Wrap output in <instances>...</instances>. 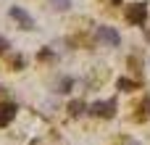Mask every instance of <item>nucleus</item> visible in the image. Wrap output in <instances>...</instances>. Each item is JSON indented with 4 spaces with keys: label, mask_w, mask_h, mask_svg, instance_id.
Here are the masks:
<instances>
[{
    "label": "nucleus",
    "mask_w": 150,
    "mask_h": 145,
    "mask_svg": "<svg viewBox=\"0 0 150 145\" xmlns=\"http://www.w3.org/2000/svg\"><path fill=\"white\" fill-rule=\"evenodd\" d=\"M87 111H90L92 116H100V119H113V114H116V100H95Z\"/></svg>",
    "instance_id": "f257e3e1"
},
{
    "label": "nucleus",
    "mask_w": 150,
    "mask_h": 145,
    "mask_svg": "<svg viewBox=\"0 0 150 145\" xmlns=\"http://www.w3.org/2000/svg\"><path fill=\"white\" fill-rule=\"evenodd\" d=\"M127 18H129L132 24H145V18H148V5H145V3L129 5V8H127Z\"/></svg>",
    "instance_id": "f03ea898"
},
{
    "label": "nucleus",
    "mask_w": 150,
    "mask_h": 145,
    "mask_svg": "<svg viewBox=\"0 0 150 145\" xmlns=\"http://www.w3.org/2000/svg\"><path fill=\"white\" fill-rule=\"evenodd\" d=\"M95 34H98V40H103V42H108V45H119V42H121L119 32H116V29H111V26H98V29H95Z\"/></svg>",
    "instance_id": "7ed1b4c3"
},
{
    "label": "nucleus",
    "mask_w": 150,
    "mask_h": 145,
    "mask_svg": "<svg viewBox=\"0 0 150 145\" xmlns=\"http://www.w3.org/2000/svg\"><path fill=\"white\" fill-rule=\"evenodd\" d=\"M8 13H11V18H16V21L21 24V29H32V26H34V21H32V16H29V13H24L21 8H11Z\"/></svg>",
    "instance_id": "20e7f679"
},
{
    "label": "nucleus",
    "mask_w": 150,
    "mask_h": 145,
    "mask_svg": "<svg viewBox=\"0 0 150 145\" xmlns=\"http://www.w3.org/2000/svg\"><path fill=\"white\" fill-rule=\"evenodd\" d=\"M13 116H16V106L13 103H0V127H5Z\"/></svg>",
    "instance_id": "39448f33"
},
{
    "label": "nucleus",
    "mask_w": 150,
    "mask_h": 145,
    "mask_svg": "<svg viewBox=\"0 0 150 145\" xmlns=\"http://www.w3.org/2000/svg\"><path fill=\"white\" fill-rule=\"evenodd\" d=\"M84 108H87L84 100H71V103H69V114H71V116H82Z\"/></svg>",
    "instance_id": "423d86ee"
},
{
    "label": "nucleus",
    "mask_w": 150,
    "mask_h": 145,
    "mask_svg": "<svg viewBox=\"0 0 150 145\" xmlns=\"http://www.w3.org/2000/svg\"><path fill=\"white\" fill-rule=\"evenodd\" d=\"M116 87H119V90H124V92H129V90H134V82H132V79H127V77H121V79L116 82Z\"/></svg>",
    "instance_id": "0eeeda50"
},
{
    "label": "nucleus",
    "mask_w": 150,
    "mask_h": 145,
    "mask_svg": "<svg viewBox=\"0 0 150 145\" xmlns=\"http://www.w3.org/2000/svg\"><path fill=\"white\" fill-rule=\"evenodd\" d=\"M71 87H74V79L63 77V79H61V90H58V92H71Z\"/></svg>",
    "instance_id": "6e6552de"
},
{
    "label": "nucleus",
    "mask_w": 150,
    "mask_h": 145,
    "mask_svg": "<svg viewBox=\"0 0 150 145\" xmlns=\"http://www.w3.org/2000/svg\"><path fill=\"white\" fill-rule=\"evenodd\" d=\"M53 3H55V8H58V11H63V8H69V5H71V0H53Z\"/></svg>",
    "instance_id": "1a4fd4ad"
},
{
    "label": "nucleus",
    "mask_w": 150,
    "mask_h": 145,
    "mask_svg": "<svg viewBox=\"0 0 150 145\" xmlns=\"http://www.w3.org/2000/svg\"><path fill=\"white\" fill-rule=\"evenodd\" d=\"M142 111H145V114H150V98H145V100H142Z\"/></svg>",
    "instance_id": "9d476101"
},
{
    "label": "nucleus",
    "mask_w": 150,
    "mask_h": 145,
    "mask_svg": "<svg viewBox=\"0 0 150 145\" xmlns=\"http://www.w3.org/2000/svg\"><path fill=\"white\" fill-rule=\"evenodd\" d=\"M5 48H8V42H5V40H0V53H5Z\"/></svg>",
    "instance_id": "9b49d317"
},
{
    "label": "nucleus",
    "mask_w": 150,
    "mask_h": 145,
    "mask_svg": "<svg viewBox=\"0 0 150 145\" xmlns=\"http://www.w3.org/2000/svg\"><path fill=\"white\" fill-rule=\"evenodd\" d=\"M111 3H121V0H111Z\"/></svg>",
    "instance_id": "f8f14e48"
},
{
    "label": "nucleus",
    "mask_w": 150,
    "mask_h": 145,
    "mask_svg": "<svg viewBox=\"0 0 150 145\" xmlns=\"http://www.w3.org/2000/svg\"><path fill=\"white\" fill-rule=\"evenodd\" d=\"M134 145H137V143H134Z\"/></svg>",
    "instance_id": "ddd939ff"
}]
</instances>
